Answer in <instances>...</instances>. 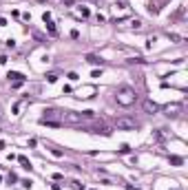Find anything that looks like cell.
Here are the masks:
<instances>
[{"label":"cell","mask_w":188,"mask_h":190,"mask_svg":"<svg viewBox=\"0 0 188 190\" xmlns=\"http://www.w3.org/2000/svg\"><path fill=\"white\" fill-rule=\"evenodd\" d=\"M80 16H82V18H89V9H86V7H80Z\"/></svg>","instance_id":"cell-15"},{"label":"cell","mask_w":188,"mask_h":190,"mask_svg":"<svg viewBox=\"0 0 188 190\" xmlns=\"http://www.w3.org/2000/svg\"><path fill=\"white\" fill-rule=\"evenodd\" d=\"M131 27H133V29H142V20H133V22H131Z\"/></svg>","instance_id":"cell-11"},{"label":"cell","mask_w":188,"mask_h":190,"mask_svg":"<svg viewBox=\"0 0 188 190\" xmlns=\"http://www.w3.org/2000/svg\"><path fill=\"white\" fill-rule=\"evenodd\" d=\"M86 60H89L91 64H102V60L97 58V55H86Z\"/></svg>","instance_id":"cell-9"},{"label":"cell","mask_w":188,"mask_h":190,"mask_svg":"<svg viewBox=\"0 0 188 190\" xmlns=\"http://www.w3.org/2000/svg\"><path fill=\"white\" fill-rule=\"evenodd\" d=\"M71 183H73V188H75V190H84V186H82L80 181H71Z\"/></svg>","instance_id":"cell-17"},{"label":"cell","mask_w":188,"mask_h":190,"mask_svg":"<svg viewBox=\"0 0 188 190\" xmlns=\"http://www.w3.org/2000/svg\"><path fill=\"white\" fill-rule=\"evenodd\" d=\"M5 25H7V22H5V20H2V18H0V27H5Z\"/></svg>","instance_id":"cell-20"},{"label":"cell","mask_w":188,"mask_h":190,"mask_svg":"<svg viewBox=\"0 0 188 190\" xmlns=\"http://www.w3.org/2000/svg\"><path fill=\"white\" fill-rule=\"evenodd\" d=\"M42 20H44V25H47V29H49V33H55V25L51 22V13H49V11L42 13Z\"/></svg>","instance_id":"cell-4"},{"label":"cell","mask_w":188,"mask_h":190,"mask_svg":"<svg viewBox=\"0 0 188 190\" xmlns=\"http://www.w3.org/2000/svg\"><path fill=\"white\" fill-rule=\"evenodd\" d=\"M51 155H53V157H62V155H64V153H62L60 148H51Z\"/></svg>","instance_id":"cell-12"},{"label":"cell","mask_w":188,"mask_h":190,"mask_svg":"<svg viewBox=\"0 0 188 190\" xmlns=\"http://www.w3.org/2000/svg\"><path fill=\"white\" fill-rule=\"evenodd\" d=\"M18 161L22 164V168H27V170H31V164L27 161V157H25V155H20V157H18Z\"/></svg>","instance_id":"cell-8"},{"label":"cell","mask_w":188,"mask_h":190,"mask_svg":"<svg viewBox=\"0 0 188 190\" xmlns=\"http://www.w3.org/2000/svg\"><path fill=\"white\" fill-rule=\"evenodd\" d=\"M120 153H122V155H128V153H131V146H126V144L120 146Z\"/></svg>","instance_id":"cell-13"},{"label":"cell","mask_w":188,"mask_h":190,"mask_svg":"<svg viewBox=\"0 0 188 190\" xmlns=\"http://www.w3.org/2000/svg\"><path fill=\"white\" fill-rule=\"evenodd\" d=\"M157 108H159V106H157L155 102H151V99H146V102H144V111H146V113L153 115V113H157Z\"/></svg>","instance_id":"cell-6"},{"label":"cell","mask_w":188,"mask_h":190,"mask_svg":"<svg viewBox=\"0 0 188 190\" xmlns=\"http://www.w3.org/2000/svg\"><path fill=\"white\" fill-rule=\"evenodd\" d=\"M84 128L89 133H97V135H104V137L111 135V128H109L106 124H102V122H100V124H93V126H84Z\"/></svg>","instance_id":"cell-3"},{"label":"cell","mask_w":188,"mask_h":190,"mask_svg":"<svg viewBox=\"0 0 188 190\" xmlns=\"http://www.w3.org/2000/svg\"><path fill=\"white\" fill-rule=\"evenodd\" d=\"M171 164H175V166H181V157H171Z\"/></svg>","instance_id":"cell-16"},{"label":"cell","mask_w":188,"mask_h":190,"mask_svg":"<svg viewBox=\"0 0 188 190\" xmlns=\"http://www.w3.org/2000/svg\"><path fill=\"white\" fill-rule=\"evenodd\" d=\"M47 80H49V82H55V80H58V73H49V75H47Z\"/></svg>","instance_id":"cell-14"},{"label":"cell","mask_w":188,"mask_h":190,"mask_svg":"<svg viewBox=\"0 0 188 190\" xmlns=\"http://www.w3.org/2000/svg\"><path fill=\"white\" fill-rule=\"evenodd\" d=\"M115 99H117V104L120 106H131L133 102L137 99V93H135V89L133 86H120L117 91H115Z\"/></svg>","instance_id":"cell-1"},{"label":"cell","mask_w":188,"mask_h":190,"mask_svg":"<svg viewBox=\"0 0 188 190\" xmlns=\"http://www.w3.org/2000/svg\"><path fill=\"white\" fill-rule=\"evenodd\" d=\"M51 190H62V186H58V183H53V186H51Z\"/></svg>","instance_id":"cell-19"},{"label":"cell","mask_w":188,"mask_h":190,"mask_svg":"<svg viewBox=\"0 0 188 190\" xmlns=\"http://www.w3.org/2000/svg\"><path fill=\"white\" fill-rule=\"evenodd\" d=\"M177 111H179V104H168V106H164V113H166L168 117H175Z\"/></svg>","instance_id":"cell-5"},{"label":"cell","mask_w":188,"mask_h":190,"mask_svg":"<svg viewBox=\"0 0 188 190\" xmlns=\"http://www.w3.org/2000/svg\"><path fill=\"white\" fill-rule=\"evenodd\" d=\"M115 126L120 128V131H133V128H137V122L133 119V117H117L115 119Z\"/></svg>","instance_id":"cell-2"},{"label":"cell","mask_w":188,"mask_h":190,"mask_svg":"<svg viewBox=\"0 0 188 190\" xmlns=\"http://www.w3.org/2000/svg\"><path fill=\"white\" fill-rule=\"evenodd\" d=\"M7 77H9V80H13V82H25V75L18 73V71H9Z\"/></svg>","instance_id":"cell-7"},{"label":"cell","mask_w":188,"mask_h":190,"mask_svg":"<svg viewBox=\"0 0 188 190\" xmlns=\"http://www.w3.org/2000/svg\"><path fill=\"white\" fill-rule=\"evenodd\" d=\"M157 11H159V9H157V7H155V5H153V2H151V5H148V13H151V16H155Z\"/></svg>","instance_id":"cell-10"},{"label":"cell","mask_w":188,"mask_h":190,"mask_svg":"<svg viewBox=\"0 0 188 190\" xmlns=\"http://www.w3.org/2000/svg\"><path fill=\"white\" fill-rule=\"evenodd\" d=\"M20 183H22L25 188H31V179H25V181H20Z\"/></svg>","instance_id":"cell-18"}]
</instances>
